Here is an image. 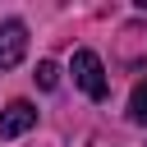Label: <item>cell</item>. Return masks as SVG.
I'll use <instances>...</instances> for the list:
<instances>
[{"label":"cell","mask_w":147,"mask_h":147,"mask_svg":"<svg viewBox=\"0 0 147 147\" xmlns=\"http://www.w3.org/2000/svg\"><path fill=\"white\" fill-rule=\"evenodd\" d=\"M74 78H78V87L92 101H106L110 83H106V69H101V55L96 51H74Z\"/></svg>","instance_id":"obj_1"},{"label":"cell","mask_w":147,"mask_h":147,"mask_svg":"<svg viewBox=\"0 0 147 147\" xmlns=\"http://www.w3.org/2000/svg\"><path fill=\"white\" fill-rule=\"evenodd\" d=\"M23 55H28V28L18 18L0 23V69H14Z\"/></svg>","instance_id":"obj_2"},{"label":"cell","mask_w":147,"mask_h":147,"mask_svg":"<svg viewBox=\"0 0 147 147\" xmlns=\"http://www.w3.org/2000/svg\"><path fill=\"white\" fill-rule=\"evenodd\" d=\"M37 124V106L32 101H9L5 110H0V138H18V133H28Z\"/></svg>","instance_id":"obj_3"},{"label":"cell","mask_w":147,"mask_h":147,"mask_svg":"<svg viewBox=\"0 0 147 147\" xmlns=\"http://www.w3.org/2000/svg\"><path fill=\"white\" fill-rule=\"evenodd\" d=\"M129 115H133L138 124H147V83L133 87V96H129Z\"/></svg>","instance_id":"obj_4"},{"label":"cell","mask_w":147,"mask_h":147,"mask_svg":"<svg viewBox=\"0 0 147 147\" xmlns=\"http://www.w3.org/2000/svg\"><path fill=\"white\" fill-rule=\"evenodd\" d=\"M32 78H37V87H46V92H51V87H55V83H60V69H55V64H51V60H41V64H37V74H32Z\"/></svg>","instance_id":"obj_5"},{"label":"cell","mask_w":147,"mask_h":147,"mask_svg":"<svg viewBox=\"0 0 147 147\" xmlns=\"http://www.w3.org/2000/svg\"><path fill=\"white\" fill-rule=\"evenodd\" d=\"M142 9H147V0H142Z\"/></svg>","instance_id":"obj_6"}]
</instances>
